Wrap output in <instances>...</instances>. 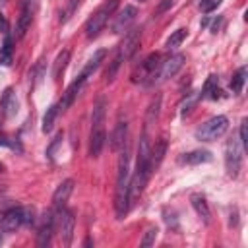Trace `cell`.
Returning <instances> with one entry per match:
<instances>
[{"label": "cell", "instance_id": "cell-12", "mask_svg": "<svg viewBox=\"0 0 248 248\" xmlns=\"http://www.w3.org/2000/svg\"><path fill=\"white\" fill-rule=\"evenodd\" d=\"M72 192H74V180H72V178L62 180V182L58 184V188L54 190V194H52V205H54L56 209L64 207Z\"/></svg>", "mask_w": 248, "mask_h": 248}, {"label": "cell", "instance_id": "cell-9", "mask_svg": "<svg viewBox=\"0 0 248 248\" xmlns=\"http://www.w3.org/2000/svg\"><path fill=\"white\" fill-rule=\"evenodd\" d=\"M140 37H141V29H140V27H134V29H130V31L126 33L124 41H122L120 46H118V52L122 54L124 60H128V58L138 50V46H140Z\"/></svg>", "mask_w": 248, "mask_h": 248}, {"label": "cell", "instance_id": "cell-8", "mask_svg": "<svg viewBox=\"0 0 248 248\" xmlns=\"http://www.w3.org/2000/svg\"><path fill=\"white\" fill-rule=\"evenodd\" d=\"M136 16H138V8H136V6H132V4L124 6V8L114 16L112 33H122V31H126V29L130 27V23L136 19Z\"/></svg>", "mask_w": 248, "mask_h": 248}, {"label": "cell", "instance_id": "cell-23", "mask_svg": "<svg viewBox=\"0 0 248 248\" xmlns=\"http://www.w3.org/2000/svg\"><path fill=\"white\" fill-rule=\"evenodd\" d=\"M105 114H107V99L99 97L97 103L93 105V112H91V126L97 124H105Z\"/></svg>", "mask_w": 248, "mask_h": 248}, {"label": "cell", "instance_id": "cell-22", "mask_svg": "<svg viewBox=\"0 0 248 248\" xmlns=\"http://www.w3.org/2000/svg\"><path fill=\"white\" fill-rule=\"evenodd\" d=\"M103 60H105V50H103V48H101V50H95V52H93V56L87 60V64H85V68L81 70V74H79V76L87 79V78H89V76H91V74L101 66V62H103Z\"/></svg>", "mask_w": 248, "mask_h": 248}, {"label": "cell", "instance_id": "cell-38", "mask_svg": "<svg viewBox=\"0 0 248 248\" xmlns=\"http://www.w3.org/2000/svg\"><path fill=\"white\" fill-rule=\"evenodd\" d=\"M8 29H10V25H8V19L4 17V14H0V33H8Z\"/></svg>", "mask_w": 248, "mask_h": 248}, {"label": "cell", "instance_id": "cell-24", "mask_svg": "<svg viewBox=\"0 0 248 248\" xmlns=\"http://www.w3.org/2000/svg\"><path fill=\"white\" fill-rule=\"evenodd\" d=\"M122 62H124V58H122V54L116 50L114 58L108 62V66H107V70H105V81H107V83L114 81V78H116V74H118V70H120Z\"/></svg>", "mask_w": 248, "mask_h": 248}, {"label": "cell", "instance_id": "cell-27", "mask_svg": "<svg viewBox=\"0 0 248 248\" xmlns=\"http://www.w3.org/2000/svg\"><path fill=\"white\" fill-rule=\"evenodd\" d=\"M56 116H58V105L48 107V108H46V112H45V116H43V132H45V134H48V132L52 130Z\"/></svg>", "mask_w": 248, "mask_h": 248}, {"label": "cell", "instance_id": "cell-18", "mask_svg": "<svg viewBox=\"0 0 248 248\" xmlns=\"http://www.w3.org/2000/svg\"><path fill=\"white\" fill-rule=\"evenodd\" d=\"M126 138H128V124L126 122H118L110 134V149L112 151H120L122 145L126 143Z\"/></svg>", "mask_w": 248, "mask_h": 248}, {"label": "cell", "instance_id": "cell-21", "mask_svg": "<svg viewBox=\"0 0 248 248\" xmlns=\"http://www.w3.org/2000/svg\"><path fill=\"white\" fill-rule=\"evenodd\" d=\"M219 79H217V76H209L207 78V81L203 83V89H202V93H200V99H217L219 97Z\"/></svg>", "mask_w": 248, "mask_h": 248}, {"label": "cell", "instance_id": "cell-36", "mask_svg": "<svg viewBox=\"0 0 248 248\" xmlns=\"http://www.w3.org/2000/svg\"><path fill=\"white\" fill-rule=\"evenodd\" d=\"M246 124H248V120H246V118H242V122H240V138H238V141H240L242 149H248V134H246Z\"/></svg>", "mask_w": 248, "mask_h": 248}, {"label": "cell", "instance_id": "cell-1", "mask_svg": "<svg viewBox=\"0 0 248 248\" xmlns=\"http://www.w3.org/2000/svg\"><path fill=\"white\" fill-rule=\"evenodd\" d=\"M130 180H132V174H130V153H128V143H124L122 149H120L116 190H114V211H116L118 219H122L130 209V200H132Z\"/></svg>", "mask_w": 248, "mask_h": 248}, {"label": "cell", "instance_id": "cell-7", "mask_svg": "<svg viewBox=\"0 0 248 248\" xmlns=\"http://www.w3.org/2000/svg\"><path fill=\"white\" fill-rule=\"evenodd\" d=\"M184 62H186V56L182 54V52H178V54H172L170 58H167L163 64H161V68H159V81H165V79H170V78H174L176 74H178V70L184 66Z\"/></svg>", "mask_w": 248, "mask_h": 248}, {"label": "cell", "instance_id": "cell-13", "mask_svg": "<svg viewBox=\"0 0 248 248\" xmlns=\"http://www.w3.org/2000/svg\"><path fill=\"white\" fill-rule=\"evenodd\" d=\"M0 110L4 114V118H12L16 116L17 112V99H16V93L12 87H8L4 93H2V99H0Z\"/></svg>", "mask_w": 248, "mask_h": 248}, {"label": "cell", "instance_id": "cell-31", "mask_svg": "<svg viewBox=\"0 0 248 248\" xmlns=\"http://www.w3.org/2000/svg\"><path fill=\"white\" fill-rule=\"evenodd\" d=\"M79 2H81V0H70V2H68V6H66V10H64V12L60 14V23H66V21H68V19H70V17L74 16V12L78 10V6H79Z\"/></svg>", "mask_w": 248, "mask_h": 248}, {"label": "cell", "instance_id": "cell-10", "mask_svg": "<svg viewBox=\"0 0 248 248\" xmlns=\"http://www.w3.org/2000/svg\"><path fill=\"white\" fill-rule=\"evenodd\" d=\"M87 79L85 78H81V76H78L70 85H68V89L64 91V95H62V101L58 103V110H66V108H70L72 107V103L78 99V95H79V91H81V87H83V83H85Z\"/></svg>", "mask_w": 248, "mask_h": 248}, {"label": "cell", "instance_id": "cell-14", "mask_svg": "<svg viewBox=\"0 0 248 248\" xmlns=\"http://www.w3.org/2000/svg\"><path fill=\"white\" fill-rule=\"evenodd\" d=\"M52 231H54V217H52V213H45L43 215V223H41L39 232H37V244L39 246H46L50 242Z\"/></svg>", "mask_w": 248, "mask_h": 248}, {"label": "cell", "instance_id": "cell-4", "mask_svg": "<svg viewBox=\"0 0 248 248\" xmlns=\"http://www.w3.org/2000/svg\"><path fill=\"white\" fill-rule=\"evenodd\" d=\"M242 153H244V149H242L238 138L232 136L225 145V169H227V174L232 178H236L242 169Z\"/></svg>", "mask_w": 248, "mask_h": 248}, {"label": "cell", "instance_id": "cell-15", "mask_svg": "<svg viewBox=\"0 0 248 248\" xmlns=\"http://www.w3.org/2000/svg\"><path fill=\"white\" fill-rule=\"evenodd\" d=\"M190 202H192V207L196 209L198 217L203 221V225H209L211 223V211H209V205H207L205 198L202 194H192L190 196Z\"/></svg>", "mask_w": 248, "mask_h": 248}, {"label": "cell", "instance_id": "cell-26", "mask_svg": "<svg viewBox=\"0 0 248 248\" xmlns=\"http://www.w3.org/2000/svg\"><path fill=\"white\" fill-rule=\"evenodd\" d=\"M244 81H246V66H240L232 74V78H231V89H232V93H240L242 87H244Z\"/></svg>", "mask_w": 248, "mask_h": 248}, {"label": "cell", "instance_id": "cell-6", "mask_svg": "<svg viewBox=\"0 0 248 248\" xmlns=\"http://www.w3.org/2000/svg\"><path fill=\"white\" fill-rule=\"evenodd\" d=\"M56 221H58V232H60V238L62 242L68 246L72 242V236H74V229H76V217L70 209L66 207H60L58 209V215H56Z\"/></svg>", "mask_w": 248, "mask_h": 248}, {"label": "cell", "instance_id": "cell-17", "mask_svg": "<svg viewBox=\"0 0 248 248\" xmlns=\"http://www.w3.org/2000/svg\"><path fill=\"white\" fill-rule=\"evenodd\" d=\"M165 153H167V140L165 138H159L155 141V145L149 149V167H151V172L161 165Z\"/></svg>", "mask_w": 248, "mask_h": 248}, {"label": "cell", "instance_id": "cell-29", "mask_svg": "<svg viewBox=\"0 0 248 248\" xmlns=\"http://www.w3.org/2000/svg\"><path fill=\"white\" fill-rule=\"evenodd\" d=\"M157 68H159V54H157V52H151V54L143 60V70L155 78V70H157ZM151 81H153V79H151Z\"/></svg>", "mask_w": 248, "mask_h": 248}, {"label": "cell", "instance_id": "cell-20", "mask_svg": "<svg viewBox=\"0 0 248 248\" xmlns=\"http://www.w3.org/2000/svg\"><path fill=\"white\" fill-rule=\"evenodd\" d=\"M213 157L207 149H194L190 153H184V157H180L182 163L186 165H202V163H209Z\"/></svg>", "mask_w": 248, "mask_h": 248}, {"label": "cell", "instance_id": "cell-28", "mask_svg": "<svg viewBox=\"0 0 248 248\" xmlns=\"http://www.w3.org/2000/svg\"><path fill=\"white\" fill-rule=\"evenodd\" d=\"M186 39V29H176V31H172L170 33V37L167 39V43H165V46L169 48V50H172V48H178L180 45H182V41Z\"/></svg>", "mask_w": 248, "mask_h": 248}, {"label": "cell", "instance_id": "cell-34", "mask_svg": "<svg viewBox=\"0 0 248 248\" xmlns=\"http://www.w3.org/2000/svg\"><path fill=\"white\" fill-rule=\"evenodd\" d=\"M60 143H62V132H58V134L54 136V140L50 141V145L46 147V157H48V159L54 157V151H56V147H58Z\"/></svg>", "mask_w": 248, "mask_h": 248}, {"label": "cell", "instance_id": "cell-40", "mask_svg": "<svg viewBox=\"0 0 248 248\" xmlns=\"http://www.w3.org/2000/svg\"><path fill=\"white\" fill-rule=\"evenodd\" d=\"M4 169H6V167H4V165H2V163H0V174H2V172H4Z\"/></svg>", "mask_w": 248, "mask_h": 248}, {"label": "cell", "instance_id": "cell-11", "mask_svg": "<svg viewBox=\"0 0 248 248\" xmlns=\"http://www.w3.org/2000/svg\"><path fill=\"white\" fill-rule=\"evenodd\" d=\"M105 140H107L105 126L103 124L91 126V134H89V155L91 157H99L101 155L103 145H105Z\"/></svg>", "mask_w": 248, "mask_h": 248}, {"label": "cell", "instance_id": "cell-43", "mask_svg": "<svg viewBox=\"0 0 248 248\" xmlns=\"http://www.w3.org/2000/svg\"><path fill=\"white\" fill-rule=\"evenodd\" d=\"M141 2H143V0H141Z\"/></svg>", "mask_w": 248, "mask_h": 248}, {"label": "cell", "instance_id": "cell-19", "mask_svg": "<svg viewBox=\"0 0 248 248\" xmlns=\"http://www.w3.org/2000/svg\"><path fill=\"white\" fill-rule=\"evenodd\" d=\"M31 14H33V10L29 6H21V14H19V17L16 21V39H21L25 35V31L29 29V25H31Z\"/></svg>", "mask_w": 248, "mask_h": 248}, {"label": "cell", "instance_id": "cell-3", "mask_svg": "<svg viewBox=\"0 0 248 248\" xmlns=\"http://www.w3.org/2000/svg\"><path fill=\"white\" fill-rule=\"evenodd\" d=\"M229 128V118L223 114H217L209 120H205L198 130H196V138L200 141H213L217 138H221Z\"/></svg>", "mask_w": 248, "mask_h": 248}, {"label": "cell", "instance_id": "cell-35", "mask_svg": "<svg viewBox=\"0 0 248 248\" xmlns=\"http://www.w3.org/2000/svg\"><path fill=\"white\" fill-rule=\"evenodd\" d=\"M221 2H223V0H202V2H200V10H202L203 14H209V12H213Z\"/></svg>", "mask_w": 248, "mask_h": 248}, {"label": "cell", "instance_id": "cell-32", "mask_svg": "<svg viewBox=\"0 0 248 248\" xmlns=\"http://www.w3.org/2000/svg\"><path fill=\"white\" fill-rule=\"evenodd\" d=\"M157 232H159V229H157V227H149V229L145 231V234H143V238H141L140 246H143V248L151 246V244L155 242V238H157Z\"/></svg>", "mask_w": 248, "mask_h": 248}, {"label": "cell", "instance_id": "cell-42", "mask_svg": "<svg viewBox=\"0 0 248 248\" xmlns=\"http://www.w3.org/2000/svg\"><path fill=\"white\" fill-rule=\"evenodd\" d=\"M2 2H8V0H2Z\"/></svg>", "mask_w": 248, "mask_h": 248}, {"label": "cell", "instance_id": "cell-25", "mask_svg": "<svg viewBox=\"0 0 248 248\" xmlns=\"http://www.w3.org/2000/svg\"><path fill=\"white\" fill-rule=\"evenodd\" d=\"M68 60H70V50L66 48V50H62V52L56 56V60H54V68H52V78H54V79H60L62 72H64L66 66H68Z\"/></svg>", "mask_w": 248, "mask_h": 248}, {"label": "cell", "instance_id": "cell-37", "mask_svg": "<svg viewBox=\"0 0 248 248\" xmlns=\"http://www.w3.org/2000/svg\"><path fill=\"white\" fill-rule=\"evenodd\" d=\"M170 6H172V0H161V2H159V6L155 8V16H161V14H163V12H167Z\"/></svg>", "mask_w": 248, "mask_h": 248}, {"label": "cell", "instance_id": "cell-39", "mask_svg": "<svg viewBox=\"0 0 248 248\" xmlns=\"http://www.w3.org/2000/svg\"><path fill=\"white\" fill-rule=\"evenodd\" d=\"M31 4H35V0H23V6H29L31 8ZM33 10V8H31Z\"/></svg>", "mask_w": 248, "mask_h": 248}, {"label": "cell", "instance_id": "cell-16", "mask_svg": "<svg viewBox=\"0 0 248 248\" xmlns=\"http://www.w3.org/2000/svg\"><path fill=\"white\" fill-rule=\"evenodd\" d=\"M159 110H161V93H157V95L151 99L149 107H147L145 120H143V132L149 134V128H151V126L157 122V118H159Z\"/></svg>", "mask_w": 248, "mask_h": 248}, {"label": "cell", "instance_id": "cell-2", "mask_svg": "<svg viewBox=\"0 0 248 248\" xmlns=\"http://www.w3.org/2000/svg\"><path fill=\"white\" fill-rule=\"evenodd\" d=\"M118 4H120V0H107L103 6L97 8V12H95V14L87 19V23H85V35H87V39H95V37L103 31V27L107 25L108 17L116 12Z\"/></svg>", "mask_w": 248, "mask_h": 248}, {"label": "cell", "instance_id": "cell-33", "mask_svg": "<svg viewBox=\"0 0 248 248\" xmlns=\"http://www.w3.org/2000/svg\"><path fill=\"white\" fill-rule=\"evenodd\" d=\"M198 99H200V93H192V95H188V99L182 103V110H180V112H182V116L190 112V108L194 107V103H196Z\"/></svg>", "mask_w": 248, "mask_h": 248}, {"label": "cell", "instance_id": "cell-30", "mask_svg": "<svg viewBox=\"0 0 248 248\" xmlns=\"http://www.w3.org/2000/svg\"><path fill=\"white\" fill-rule=\"evenodd\" d=\"M12 60V37L10 33H6V39H4V45H2V52H0V62L2 64H10Z\"/></svg>", "mask_w": 248, "mask_h": 248}, {"label": "cell", "instance_id": "cell-5", "mask_svg": "<svg viewBox=\"0 0 248 248\" xmlns=\"http://www.w3.org/2000/svg\"><path fill=\"white\" fill-rule=\"evenodd\" d=\"M33 221V211L31 209H25V207H14L10 211H6L0 219V229L6 231V232H14L17 231L21 225L25 223H31Z\"/></svg>", "mask_w": 248, "mask_h": 248}, {"label": "cell", "instance_id": "cell-41", "mask_svg": "<svg viewBox=\"0 0 248 248\" xmlns=\"http://www.w3.org/2000/svg\"><path fill=\"white\" fill-rule=\"evenodd\" d=\"M0 244H2V236H0Z\"/></svg>", "mask_w": 248, "mask_h": 248}]
</instances>
